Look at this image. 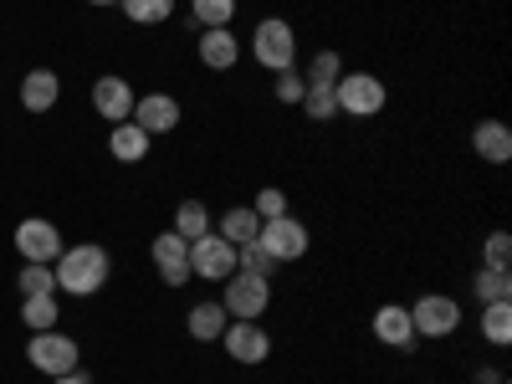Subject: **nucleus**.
Here are the masks:
<instances>
[{"instance_id":"obj_5","label":"nucleus","mask_w":512,"mask_h":384,"mask_svg":"<svg viewBox=\"0 0 512 384\" xmlns=\"http://www.w3.org/2000/svg\"><path fill=\"white\" fill-rule=\"evenodd\" d=\"M231 272H236V246H231L226 236L205 231V236L190 241V277H200V282H226Z\"/></svg>"},{"instance_id":"obj_1","label":"nucleus","mask_w":512,"mask_h":384,"mask_svg":"<svg viewBox=\"0 0 512 384\" xmlns=\"http://www.w3.org/2000/svg\"><path fill=\"white\" fill-rule=\"evenodd\" d=\"M57 292H72V297H93L103 282H108V272H113V262H108V251L103 246H93V241H82V246H62V256H57Z\"/></svg>"},{"instance_id":"obj_17","label":"nucleus","mask_w":512,"mask_h":384,"mask_svg":"<svg viewBox=\"0 0 512 384\" xmlns=\"http://www.w3.org/2000/svg\"><path fill=\"white\" fill-rule=\"evenodd\" d=\"M472 149L482 154V164H507L512 159V128L497 123V118H482L472 128Z\"/></svg>"},{"instance_id":"obj_14","label":"nucleus","mask_w":512,"mask_h":384,"mask_svg":"<svg viewBox=\"0 0 512 384\" xmlns=\"http://www.w3.org/2000/svg\"><path fill=\"white\" fill-rule=\"evenodd\" d=\"M57 98H62V77H57L52 67H31V72L21 77V108H26V113H52Z\"/></svg>"},{"instance_id":"obj_10","label":"nucleus","mask_w":512,"mask_h":384,"mask_svg":"<svg viewBox=\"0 0 512 384\" xmlns=\"http://www.w3.org/2000/svg\"><path fill=\"white\" fill-rule=\"evenodd\" d=\"M16 251L26 256V262H57L62 256V231L52 226V221H41V216H26L21 226H16Z\"/></svg>"},{"instance_id":"obj_35","label":"nucleus","mask_w":512,"mask_h":384,"mask_svg":"<svg viewBox=\"0 0 512 384\" xmlns=\"http://www.w3.org/2000/svg\"><path fill=\"white\" fill-rule=\"evenodd\" d=\"M477 384H502V379H497L492 369H477Z\"/></svg>"},{"instance_id":"obj_20","label":"nucleus","mask_w":512,"mask_h":384,"mask_svg":"<svg viewBox=\"0 0 512 384\" xmlns=\"http://www.w3.org/2000/svg\"><path fill=\"white\" fill-rule=\"evenodd\" d=\"M256 231H262V216H256L251 205H231L226 216H221V231L216 236H226L231 246H246V241H256Z\"/></svg>"},{"instance_id":"obj_13","label":"nucleus","mask_w":512,"mask_h":384,"mask_svg":"<svg viewBox=\"0 0 512 384\" xmlns=\"http://www.w3.org/2000/svg\"><path fill=\"white\" fill-rule=\"evenodd\" d=\"M195 57H200L210 72H231V67L241 62V41H236L231 26H210V31H200V41H195Z\"/></svg>"},{"instance_id":"obj_30","label":"nucleus","mask_w":512,"mask_h":384,"mask_svg":"<svg viewBox=\"0 0 512 384\" xmlns=\"http://www.w3.org/2000/svg\"><path fill=\"white\" fill-rule=\"evenodd\" d=\"M482 262H487L492 272H507V267H512V236H507V231H492V236H487Z\"/></svg>"},{"instance_id":"obj_32","label":"nucleus","mask_w":512,"mask_h":384,"mask_svg":"<svg viewBox=\"0 0 512 384\" xmlns=\"http://www.w3.org/2000/svg\"><path fill=\"white\" fill-rule=\"evenodd\" d=\"M272 93H277V103H303V93H308V82H303V72H272Z\"/></svg>"},{"instance_id":"obj_15","label":"nucleus","mask_w":512,"mask_h":384,"mask_svg":"<svg viewBox=\"0 0 512 384\" xmlns=\"http://www.w3.org/2000/svg\"><path fill=\"white\" fill-rule=\"evenodd\" d=\"M93 113H103L108 123H128V113H134V88H128L123 77H98L93 82Z\"/></svg>"},{"instance_id":"obj_19","label":"nucleus","mask_w":512,"mask_h":384,"mask_svg":"<svg viewBox=\"0 0 512 384\" xmlns=\"http://www.w3.org/2000/svg\"><path fill=\"white\" fill-rule=\"evenodd\" d=\"M149 134H144V128L134 123V118H128V123H113V134H108V154L118 159V164H139L144 154H149Z\"/></svg>"},{"instance_id":"obj_16","label":"nucleus","mask_w":512,"mask_h":384,"mask_svg":"<svg viewBox=\"0 0 512 384\" xmlns=\"http://www.w3.org/2000/svg\"><path fill=\"white\" fill-rule=\"evenodd\" d=\"M374 338L384 349H410L415 344V323H410V308H400V303H384L379 313H374Z\"/></svg>"},{"instance_id":"obj_21","label":"nucleus","mask_w":512,"mask_h":384,"mask_svg":"<svg viewBox=\"0 0 512 384\" xmlns=\"http://www.w3.org/2000/svg\"><path fill=\"white\" fill-rule=\"evenodd\" d=\"M57 292H36V297H21V323L31 328V333H47V328H57Z\"/></svg>"},{"instance_id":"obj_36","label":"nucleus","mask_w":512,"mask_h":384,"mask_svg":"<svg viewBox=\"0 0 512 384\" xmlns=\"http://www.w3.org/2000/svg\"><path fill=\"white\" fill-rule=\"evenodd\" d=\"M88 6H118V0H88Z\"/></svg>"},{"instance_id":"obj_8","label":"nucleus","mask_w":512,"mask_h":384,"mask_svg":"<svg viewBox=\"0 0 512 384\" xmlns=\"http://www.w3.org/2000/svg\"><path fill=\"white\" fill-rule=\"evenodd\" d=\"M26 359H31V369L52 374V379H57V374H72V369H77V338H67V333H57V328L31 333Z\"/></svg>"},{"instance_id":"obj_11","label":"nucleus","mask_w":512,"mask_h":384,"mask_svg":"<svg viewBox=\"0 0 512 384\" xmlns=\"http://www.w3.org/2000/svg\"><path fill=\"white\" fill-rule=\"evenodd\" d=\"M128 118H134L149 139H159V134H175L180 128V103L169 93H144V98H134V113Z\"/></svg>"},{"instance_id":"obj_3","label":"nucleus","mask_w":512,"mask_h":384,"mask_svg":"<svg viewBox=\"0 0 512 384\" xmlns=\"http://www.w3.org/2000/svg\"><path fill=\"white\" fill-rule=\"evenodd\" d=\"M251 57L262 62L267 72H287L297 62V31L282 16H267L262 26L251 31Z\"/></svg>"},{"instance_id":"obj_4","label":"nucleus","mask_w":512,"mask_h":384,"mask_svg":"<svg viewBox=\"0 0 512 384\" xmlns=\"http://www.w3.org/2000/svg\"><path fill=\"white\" fill-rule=\"evenodd\" d=\"M256 241H262V251L272 256V262H303L308 256V226L297 221V216H277V221H262V231H256Z\"/></svg>"},{"instance_id":"obj_34","label":"nucleus","mask_w":512,"mask_h":384,"mask_svg":"<svg viewBox=\"0 0 512 384\" xmlns=\"http://www.w3.org/2000/svg\"><path fill=\"white\" fill-rule=\"evenodd\" d=\"M52 384H93V379H88V374H82V369H72V374H57Z\"/></svg>"},{"instance_id":"obj_22","label":"nucleus","mask_w":512,"mask_h":384,"mask_svg":"<svg viewBox=\"0 0 512 384\" xmlns=\"http://www.w3.org/2000/svg\"><path fill=\"white\" fill-rule=\"evenodd\" d=\"M482 338L492 349L512 344V303H482Z\"/></svg>"},{"instance_id":"obj_23","label":"nucleus","mask_w":512,"mask_h":384,"mask_svg":"<svg viewBox=\"0 0 512 384\" xmlns=\"http://www.w3.org/2000/svg\"><path fill=\"white\" fill-rule=\"evenodd\" d=\"M169 231L185 236V241L205 236V231H210V210H205V200H180V205H175V226H169Z\"/></svg>"},{"instance_id":"obj_2","label":"nucleus","mask_w":512,"mask_h":384,"mask_svg":"<svg viewBox=\"0 0 512 384\" xmlns=\"http://www.w3.org/2000/svg\"><path fill=\"white\" fill-rule=\"evenodd\" d=\"M384 98H390V88H384L374 72H344L333 82V103H338V113H349V118L384 113Z\"/></svg>"},{"instance_id":"obj_9","label":"nucleus","mask_w":512,"mask_h":384,"mask_svg":"<svg viewBox=\"0 0 512 384\" xmlns=\"http://www.w3.org/2000/svg\"><path fill=\"white\" fill-rule=\"evenodd\" d=\"M221 344L236 364H267L272 359V333L256 323V318H231L226 333H221Z\"/></svg>"},{"instance_id":"obj_7","label":"nucleus","mask_w":512,"mask_h":384,"mask_svg":"<svg viewBox=\"0 0 512 384\" xmlns=\"http://www.w3.org/2000/svg\"><path fill=\"white\" fill-rule=\"evenodd\" d=\"M226 297H221V308L231 318H262L267 303H272V282L267 277H251V272H231L226 282Z\"/></svg>"},{"instance_id":"obj_33","label":"nucleus","mask_w":512,"mask_h":384,"mask_svg":"<svg viewBox=\"0 0 512 384\" xmlns=\"http://www.w3.org/2000/svg\"><path fill=\"white\" fill-rule=\"evenodd\" d=\"M251 210H256V216H262V221H277V216H287V195H282L277 185H267V190H256Z\"/></svg>"},{"instance_id":"obj_24","label":"nucleus","mask_w":512,"mask_h":384,"mask_svg":"<svg viewBox=\"0 0 512 384\" xmlns=\"http://www.w3.org/2000/svg\"><path fill=\"white\" fill-rule=\"evenodd\" d=\"M118 6L134 26H164L169 16H175V0H118Z\"/></svg>"},{"instance_id":"obj_27","label":"nucleus","mask_w":512,"mask_h":384,"mask_svg":"<svg viewBox=\"0 0 512 384\" xmlns=\"http://www.w3.org/2000/svg\"><path fill=\"white\" fill-rule=\"evenodd\" d=\"M338 77H344V57H338V52H318V57L308 62V72H303L308 88H333Z\"/></svg>"},{"instance_id":"obj_25","label":"nucleus","mask_w":512,"mask_h":384,"mask_svg":"<svg viewBox=\"0 0 512 384\" xmlns=\"http://www.w3.org/2000/svg\"><path fill=\"white\" fill-rule=\"evenodd\" d=\"M472 292L482 297V303H512V272H492V267H482V272L472 277Z\"/></svg>"},{"instance_id":"obj_6","label":"nucleus","mask_w":512,"mask_h":384,"mask_svg":"<svg viewBox=\"0 0 512 384\" xmlns=\"http://www.w3.org/2000/svg\"><path fill=\"white\" fill-rule=\"evenodd\" d=\"M410 323H415V338H451L461 328V303L446 292H425L410 308Z\"/></svg>"},{"instance_id":"obj_29","label":"nucleus","mask_w":512,"mask_h":384,"mask_svg":"<svg viewBox=\"0 0 512 384\" xmlns=\"http://www.w3.org/2000/svg\"><path fill=\"white\" fill-rule=\"evenodd\" d=\"M16 287H21V297L57 292V272H52L47 262H26V267H21V277H16Z\"/></svg>"},{"instance_id":"obj_12","label":"nucleus","mask_w":512,"mask_h":384,"mask_svg":"<svg viewBox=\"0 0 512 384\" xmlns=\"http://www.w3.org/2000/svg\"><path fill=\"white\" fill-rule=\"evenodd\" d=\"M149 251H154V262H159L164 287H185V282H190V241H185V236H175V231H159Z\"/></svg>"},{"instance_id":"obj_28","label":"nucleus","mask_w":512,"mask_h":384,"mask_svg":"<svg viewBox=\"0 0 512 384\" xmlns=\"http://www.w3.org/2000/svg\"><path fill=\"white\" fill-rule=\"evenodd\" d=\"M236 272H251V277H267L272 282L277 262L262 251V241H246V246H236Z\"/></svg>"},{"instance_id":"obj_31","label":"nucleus","mask_w":512,"mask_h":384,"mask_svg":"<svg viewBox=\"0 0 512 384\" xmlns=\"http://www.w3.org/2000/svg\"><path fill=\"white\" fill-rule=\"evenodd\" d=\"M297 108H303L308 118H318V123H328V118H338V103H333V88H308V93H303V103H297Z\"/></svg>"},{"instance_id":"obj_26","label":"nucleus","mask_w":512,"mask_h":384,"mask_svg":"<svg viewBox=\"0 0 512 384\" xmlns=\"http://www.w3.org/2000/svg\"><path fill=\"white\" fill-rule=\"evenodd\" d=\"M190 21H200L205 31L210 26H231L236 21V0H190Z\"/></svg>"},{"instance_id":"obj_18","label":"nucleus","mask_w":512,"mask_h":384,"mask_svg":"<svg viewBox=\"0 0 512 384\" xmlns=\"http://www.w3.org/2000/svg\"><path fill=\"white\" fill-rule=\"evenodd\" d=\"M226 323H231V313H226L221 303H195V308L185 313V328H190L195 344H221Z\"/></svg>"}]
</instances>
